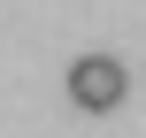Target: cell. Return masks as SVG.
Wrapping results in <instances>:
<instances>
[{"label":"cell","mask_w":146,"mask_h":138,"mask_svg":"<svg viewBox=\"0 0 146 138\" xmlns=\"http://www.w3.org/2000/svg\"><path fill=\"white\" fill-rule=\"evenodd\" d=\"M123 92H131V77H123L115 54H77L69 61V108L108 115V108H123Z\"/></svg>","instance_id":"6da1fadb"}]
</instances>
